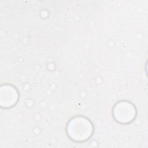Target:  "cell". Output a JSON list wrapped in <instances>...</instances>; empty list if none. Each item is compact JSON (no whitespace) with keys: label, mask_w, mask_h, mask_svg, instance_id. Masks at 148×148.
<instances>
[{"label":"cell","mask_w":148,"mask_h":148,"mask_svg":"<svg viewBox=\"0 0 148 148\" xmlns=\"http://www.w3.org/2000/svg\"><path fill=\"white\" fill-rule=\"evenodd\" d=\"M69 137L76 142H83L87 140L92 135L93 127L92 123L87 118L79 116L71 119L66 128Z\"/></svg>","instance_id":"obj_1"},{"label":"cell","mask_w":148,"mask_h":148,"mask_svg":"<svg viewBox=\"0 0 148 148\" xmlns=\"http://www.w3.org/2000/svg\"><path fill=\"white\" fill-rule=\"evenodd\" d=\"M113 117L119 123L127 124L132 122L136 116L135 106L130 102L120 101L113 108Z\"/></svg>","instance_id":"obj_2"},{"label":"cell","mask_w":148,"mask_h":148,"mask_svg":"<svg viewBox=\"0 0 148 148\" xmlns=\"http://www.w3.org/2000/svg\"><path fill=\"white\" fill-rule=\"evenodd\" d=\"M18 99V93L13 86L5 84L1 87L0 103L2 107L8 108L14 106Z\"/></svg>","instance_id":"obj_3"}]
</instances>
